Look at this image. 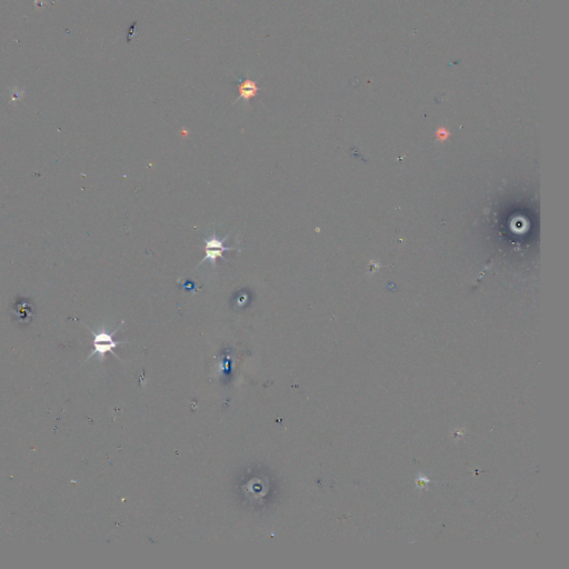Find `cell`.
I'll return each instance as SVG.
<instances>
[{"mask_svg": "<svg viewBox=\"0 0 569 569\" xmlns=\"http://www.w3.org/2000/svg\"><path fill=\"white\" fill-rule=\"evenodd\" d=\"M447 136H448V133H447L446 129H440V130H438V134H437V137H438L439 139H442V140L446 139Z\"/></svg>", "mask_w": 569, "mask_h": 569, "instance_id": "obj_4", "label": "cell"}, {"mask_svg": "<svg viewBox=\"0 0 569 569\" xmlns=\"http://www.w3.org/2000/svg\"><path fill=\"white\" fill-rule=\"evenodd\" d=\"M229 238V234L227 236H225L224 238H219V237L216 235L215 233H213L212 236L209 237H205L204 238V242H205V257L204 259L198 263L197 268H199L200 266H203L205 262L209 261L210 265H212L213 269L216 268V262H217L218 258H223V260L226 262V258L224 257V252H227V251H231V250H236V251H241V248H236V247H227L226 246V241Z\"/></svg>", "mask_w": 569, "mask_h": 569, "instance_id": "obj_1", "label": "cell"}, {"mask_svg": "<svg viewBox=\"0 0 569 569\" xmlns=\"http://www.w3.org/2000/svg\"><path fill=\"white\" fill-rule=\"evenodd\" d=\"M119 328L120 326L117 329H115L113 333H110V331H108L105 327L100 328L98 331H93L90 329L93 335V351L91 352L90 356L88 357V359L93 357L94 355H98L103 359L107 352H112L113 355L116 356V354L114 352V349L116 347L121 344H126V342L117 341L114 339V336L116 335V333H117Z\"/></svg>", "mask_w": 569, "mask_h": 569, "instance_id": "obj_2", "label": "cell"}, {"mask_svg": "<svg viewBox=\"0 0 569 569\" xmlns=\"http://www.w3.org/2000/svg\"><path fill=\"white\" fill-rule=\"evenodd\" d=\"M258 90H259V88L256 86V83L254 81L249 80V79H246V80H241L239 82V99H244L246 102H248V100L251 97H255Z\"/></svg>", "mask_w": 569, "mask_h": 569, "instance_id": "obj_3", "label": "cell"}]
</instances>
